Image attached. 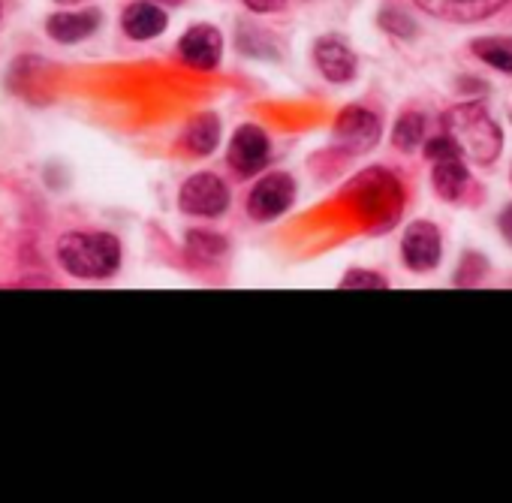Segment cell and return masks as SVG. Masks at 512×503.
<instances>
[{"instance_id": "obj_26", "label": "cell", "mask_w": 512, "mask_h": 503, "mask_svg": "<svg viewBox=\"0 0 512 503\" xmlns=\"http://www.w3.org/2000/svg\"><path fill=\"white\" fill-rule=\"evenodd\" d=\"M0 10H4V4H0Z\"/></svg>"}, {"instance_id": "obj_17", "label": "cell", "mask_w": 512, "mask_h": 503, "mask_svg": "<svg viewBox=\"0 0 512 503\" xmlns=\"http://www.w3.org/2000/svg\"><path fill=\"white\" fill-rule=\"evenodd\" d=\"M425 142V115L419 112H404L395 127H392V145L404 154H413Z\"/></svg>"}, {"instance_id": "obj_8", "label": "cell", "mask_w": 512, "mask_h": 503, "mask_svg": "<svg viewBox=\"0 0 512 503\" xmlns=\"http://www.w3.org/2000/svg\"><path fill=\"white\" fill-rule=\"evenodd\" d=\"M272 157V145H269V136L260 130V127H253V124H244L235 130L232 142H229V166L238 172V175H256Z\"/></svg>"}, {"instance_id": "obj_3", "label": "cell", "mask_w": 512, "mask_h": 503, "mask_svg": "<svg viewBox=\"0 0 512 503\" xmlns=\"http://www.w3.org/2000/svg\"><path fill=\"white\" fill-rule=\"evenodd\" d=\"M350 196L359 208V214L374 226V229H386L398 220L401 208H404V193L401 184L383 172V169H368L365 175H359L350 184Z\"/></svg>"}, {"instance_id": "obj_23", "label": "cell", "mask_w": 512, "mask_h": 503, "mask_svg": "<svg viewBox=\"0 0 512 503\" xmlns=\"http://www.w3.org/2000/svg\"><path fill=\"white\" fill-rule=\"evenodd\" d=\"M497 229H500L503 241H506V244H512V202L497 214Z\"/></svg>"}, {"instance_id": "obj_4", "label": "cell", "mask_w": 512, "mask_h": 503, "mask_svg": "<svg viewBox=\"0 0 512 503\" xmlns=\"http://www.w3.org/2000/svg\"><path fill=\"white\" fill-rule=\"evenodd\" d=\"M401 260L407 272L428 275L443 260V238L431 220H413L401 235Z\"/></svg>"}, {"instance_id": "obj_25", "label": "cell", "mask_w": 512, "mask_h": 503, "mask_svg": "<svg viewBox=\"0 0 512 503\" xmlns=\"http://www.w3.org/2000/svg\"><path fill=\"white\" fill-rule=\"evenodd\" d=\"M58 4H79V0H58Z\"/></svg>"}, {"instance_id": "obj_1", "label": "cell", "mask_w": 512, "mask_h": 503, "mask_svg": "<svg viewBox=\"0 0 512 503\" xmlns=\"http://www.w3.org/2000/svg\"><path fill=\"white\" fill-rule=\"evenodd\" d=\"M443 130L446 136L458 145L461 157L476 163V166H491L497 163L503 151V130L488 112L485 103H458L443 112Z\"/></svg>"}, {"instance_id": "obj_7", "label": "cell", "mask_w": 512, "mask_h": 503, "mask_svg": "<svg viewBox=\"0 0 512 503\" xmlns=\"http://www.w3.org/2000/svg\"><path fill=\"white\" fill-rule=\"evenodd\" d=\"M296 199V181L284 172L266 175L247 196V214L253 220H275L281 217Z\"/></svg>"}, {"instance_id": "obj_11", "label": "cell", "mask_w": 512, "mask_h": 503, "mask_svg": "<svg viewBox=\"0 0 512 503\" xmlns=\"http://www.w3.org/2000/svg\"><path fill=\"white\" fill-rule=\"evenodd\" d=\"M314 61L320 73L335 85H347L356 79V55L341 37H320L314 46Z\"/></svg>"}, {"instance_id": "obj_9", "label": "cell", "mask_w": 512, "mask_h": 503, "mask_svg": "<svg viewBox=\"0 0 512 503\" xmlns=\"http://www.w3.org/2000/svg\"><path fill=\"white\" fill-rule=\"evenodd\" d=\"M413 4L443 22H455V25H473V22H485L494 13H500L509 0H413Z\"/></svg>"}, {"instance_id": "obj_20", "label": "cell", "mask_w": 512, "mask_h": 503, "mask_svg": "<svg viewBox=\"0 0 512 503\" xmlns=\"http://www.w3.org/2000/svg\"><path fill=\"white\" fill-rule=\"evenodd\" d=\"M380 28L392 37H401V40H413L416 37V25L413 19H407L404 13L398 10H383L380 13Z\"/></svg>"}, {"instance_id": "obj_14", "label": "cell", "mask_w": 512, "mask_h": 503, "mask_svg": "<svg viewBox=\"0 0 512 503\" xmlns=\"http://www.w3.org/2000/svg\"><path fill=\"white\" fill-rule=\"evenodd\" d=\"M121 28L130 40H154L166 31V13L154 4H130L124 10Z\"/></svg>"}, {"instance_id": "obj_19", "label": "cell", "mask_w": 512, "mask_h": 503, "mask_svg": "<svg viewBox=\"0 0 512 503\" xmlns=\"http://www.w3.org/2000/svg\"><path fill=\"white\" fill-rule=\"evenodd\" d=\"M485 272H488V263L482 254H464L461 269L455 275V287H476L485 278Z\"/></svg>"}, {"instance_id": "obj_12", "label": "cell", "mask_w": 512, "mask_h": 503, "mask_svg": "<svg viewBox=\"0 0 512 503\" xmlns=\"http://www.w3.org/2000/svg\"><path fill=\"white\" fill-rule=\"evenodd\" d=\"M431 187L443 202H458L470 187V169L458 151L431 160Z\"/></svg>"}, {"instance_id": "obj_10", "label": "cell", "mask_w": 512, "mask_h": 503, "mask_svg": "<svg viewBox=\"0 0 512 503\" xmlns=\"http://www.w3.org/2000/svg\"><path fill=\"white\" fill-rule=\"evenodd\" d=\"M178 58L193 70H214L223 58V37L211 25H196L178 40Z\"/></svg>"}, {"instance_id": "obj_18", "label": "cell", "mask_w": 512, "mask_h": 503, "mask_svg": "<svg viewBox=\"0 0 512 503\" xmlns=\"http://www.w3.org/2000/svg\"><path fill=\"white\" fill-rule=\"evenodd\" d=\"M187 250L190 257H199V260H217L223 250H226V241L217 235V232H187Z\"/></svg>"}, {"instance_id": "obj_22", "label": "cell", "mask_w": 512, "mask_h": 503, "mask_svg": "<svg viewBox=\"0 0 512 503\" xmlns=\"http://www.w3.org/2000/svg\"><path fill=\"white\" fill-rule=\"evenodd\" d=\"M244 7L253 13H278L287 7V0H244Z\"/></svg>"}, {"instance_id": "obj_13", "label": "cell", "mask_w": 512, "mask_h": 503, "mask_svg": "<svg viewBox=\"0 0 512 503\" xmlns=\"http://www.w3.org/2000/svg\"><path fill=\"white\" fill-rule=\"evenodd\" d=\"M100 28V13L85 10V13H58L46 22V34L55 43H82Z\"/></svg>"}, {"instance_id": "obj_24", "label": "cell", "mask_w": 512, "mask_h": 503, "mask_svg": "<svg viewBox=\"0 0 512 503\" xmlns=\"http://www.w3.org/2000/svg\"><path fill=\"white\" fill-rule=\"evenodd\" d=\"M160 4H172V7H178V4H184V0H160Z\"/></svg>"}, {"instance_id": "obj_16", "label": "cell", "mask_w": 512, "mask_h": 503, "mask_svg": "<svg viewBox=\"0 0 512 503\" xmlns=\"http://www.w3.org/2000/svg\"><path fill=\"white\" fill-rule=\"evenodd\" d=\"M470 55L485 67L512 76V37H479L470 43Z\"/></svg>"}, {"instance_id": "obj_21", "label": "cell", "mask_w": 512, "mask_h": 503, "mask_svg": "<svg viewBox=\"0 0 512 503\" xmlns=\"http://www.w3.org/2000/svg\"><path fill=\"white\" fill-rule=\"evenodd\" d=\"M386 278L377 275V272H362V269H353L344 275L341 281V290H386Z\"/></svg>"}, {"instance_id": "obj_5", "label": "cell", "mask_w": 512, "mask_h": 503, "mask_svg": "<svg viewBox=\"0 0 512 503\" xmlns=\"http://www.w3.org/2000/svg\"><path fill=\"white\" fill-rule=\"evenodd\" d=\"M335 142L347 151V154H365L380 142L383 133V121L380 115H374L365 106H347L341 109V115L335 118Z\"/></svg>"}, {"instance_id": "obj_6", "label": "cell", "mask_w": 512, "mask_h": 503, "mask_svg": "<svg viewBox=\"0 0 512 503\" xmlns=\"http://www.w3.org/2000/svg\"><path fill=\"white\" fill-rule=\"evenodd\" d=\"M229 205V187L223 184V178L211 175V172H199L190 175L178 193V208L184 214H196V217H217L223 214Z\"/></svg>"}, {"instance_id": "obj_15", "label": "cell", "mask_w": 512, "mask_h": 503, "mask_svg": "<svg viewBox=\"0 0 512 503\" xmlns=\"http://www.w3.org/2000/svg\"><path fill=\"white\" fill-rule=\"evenodd\" d=\"M217 142H220V121H217V115H196L187 124L184 136H181L184 151L193 154V157L211 154L217 148Z\"/></svg>"}, {"instance_id": "obj_2", "label": "cell", "mask_w": 512, "mask_h": 503, "mask_svg": "<svg viewBox=\"0 0 512 503\" xmlns=\"http://www.w3.org/2000/svg\"><path fill=\"white\" fill-rule=\"evenodd\" d=\"M58 263L73 278L103 281L121 266V244L109 232H67L58 241Z\"/></svg>"}]
</instances>
